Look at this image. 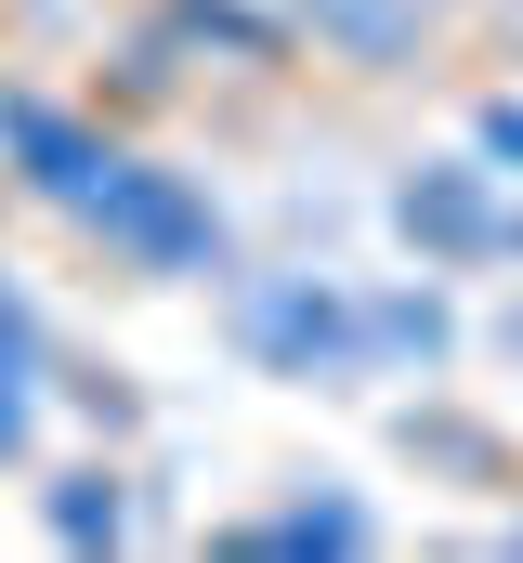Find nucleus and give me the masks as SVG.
<instances>
[{
  "instance_id": "obj_1",
  "label": "nucleus",
  "mask_w": 523,
  "mask_h": 563,
  "mask_svg": "<svg viewBox=\"0 0 523 563\" xmlns=\"http://www.w3.org/2000/svg\"><path fill=\"white\" fill-rule=\"evenodd\" d=\"M53 223H79V236H92L119 276H144V288L236 276V223H223V197H210L197 170L144 157V144H105V157H92V184H79Z\"/></svg>"
},
{
  "instance_id": "obj_2",
  "label": "nucleus",
  "mask_w": 523,
  "mask_h": 563,
  "mask_svg": "<svg viewBox=\"0 0 523 563\" xmlns=\"http://www.w3.org/2000/svg\"><path fill=\"white\" fill-rule=\"evenodd\" d=\"M223 328L249 341L275 380H380V314H367V288L236 276V288H223Z\"/></svg>"
},
{
  "instance_id": "obj_3",
  "label": "nucleus",
  "mask_w": 523,
  "mask_h": 563,
  "mask_svg": "<svg viewBox=\"0 0 523 563\" xmlns=\"http://www.w3.org/2000/svg\"><path fill=\"white\" fill-rule=\"evenodd\" d=\"M288 26L354 79H432L471 40V0H288Z\"/></svg>"
},
{
  "instance_id": "obj_4",
  "label": "nucleus",
  "mask_w": 523,
  "mask_h": 563,
  "mask_svg": "<svg viewBox=\"0 0 523 563\" xmlns=\"http://www.w3.org/2000/svg\"><path fill=\"white\" fill-rule=\"evenodd\" d=\"M498 157H432L405 197H392V223L419 236V263H511V210H498Z\"/></svg>"
},
{
  "instance_id": "obj_5",
  "label": "nucleus",
  "mask_w": 523,
  "mask_h": 563,
  "mask_svg": "<svg viewBox=\"0 0 523 563\" xmlns=\"http://www.w3.org/2000/svg\"><path fill=\"white\" fill-rule=\"evenodd\" d=\"M119 132H92L79 106H53V92H0V157H13V184L40 197V210H66L79 184H92V157Z\"/></svg>"
},
{
  "instance_id": "obj_6",
  "label": "nucleus",
  "mask_w": 523,
  "mask_h": 563,
  "mask_svg": "<svg viewBox=\"0 0 523 563\" xmlns=\"http://www.w3.org/2000/svg\"><path fill=\"white\" fill-rule=\"evenodd\" d=\"M40 420H53V328H40L26 276L0 263V472L40 459Z\"/></svg>"
},
{
  "instance_id": "obj_7",
  "label": "nucleus",
  "mask_w": 523,
  "mask_h": 563,
  "mask_svg": "<svg viewBox=\"0 0 523 563\" xmlns=\"http://www.w3.org/2000/svg\"><path fill=\"white\" fill-rule=\"evenodd\" d=\"M236 551H327V563H354V551H380V511L367 498H275V511H249L236 525Z\"/></svg>"
},
{
  "instance_id": "obj_8",
  "label": "nucleus",
  "mask_w": 523,
  "mask_h": 563,
  "mask_svg": "<svg viewBox=\"0 0 523 563\" xmlns=\"http://www.w3.org/2000/svg\"><path fill=\"white\" fill-rule=\"evenodd\" d=\"M40 525H53L66 551H119V538H131V498H119V472H105V459L53 472V485H40Z\"/></svg>"
},
{
  "instance_id": "obj_9",
  "label": "nucleus",
  "mask_w": 523,
  "mask_h": 563,
  "mask_svg": "<svg viewBox=\"0 0 523 563\" xmlns=\"http://www.w3.org/2000/svg\"><path fill=\"white\" fill-rule=\"evenodd\" d=\"M471 144H485V157H498V170H511V184H523V106H511V92L485 106V132H471Z\"/></svg>"
},
{
  "instance_id": "obj_10",
  "label": "nucleus",
  "mask_w": 523,
  "mask_h": 563,
  "mask_svg": "<svg viewBox=\"0 0 523 563\" xmlns=\"http://www.w3.org/2000/svg\"><path fill=\"white\" fill-rule=\"evenodd\" d=\"M471 26H498V40H523V0H471Z\"/></svg>"
},
{
  "instance_id": "obj_11",
  "label": "nucleus",
  "mask_w": 523,
  "mask_h": 563,
  "mask_svg": "<svg viewBox=\"0 0 523 563\" xmlns=\"http://www.w3.org/2000/svg\"><path fill=\"white\" fill-rule=\"evenodd\" d=\"M498 341H511V367H523V301H511V314H498Z\"/></svg>"
}]
</instances>
